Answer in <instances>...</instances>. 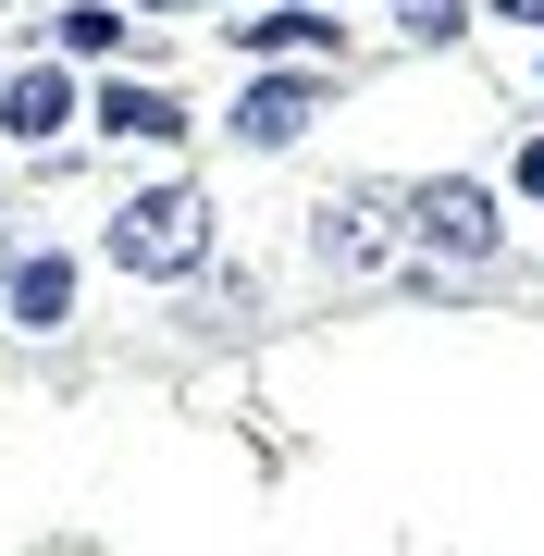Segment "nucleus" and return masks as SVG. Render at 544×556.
<instances>
[{
  "label": "nucleus",
  "instance_id": "obj_1",
  "mask_svg": "<svg viewBox=\"0 0 544 556\" xmlns=\"http://www.w3.org/2000/svg\"><path fill=\"white\" fill-rule=\"evenodd\" d=\"M100 260H112V273H149V285L199 273V260H211V199H199V186H149V199H124L100 223Z\"/></svg>",
  "mask_w": 544,
  "mask_h": 556
},
{
  "label": "nucleus",
  "instance_id": "obj_2",
  "mask_svg": "<svg viewBox=\"0 0 544 556\" xmlns=\"http://www.w3.org/2000/svg\"><path fill=\"white\" fill-rule=\"evenodd\" d=\"M309 248H322V273H334V285H371L383 260L408 248V186H334V199H322V236H309Z\"/></svg>",
  "mask_w": 544,
  "mask_h": 556
},
{
  "label": "nucleus",
  "instance_id": "obj_3",
  "mask_svg": "<svg viewBox=\"0 0 544 556\" xmlns=\"http://www.w3.org/2000/svg\"><path fill=\"white\" fill-rule=\"evenodd\" d=\"M408 248L445 260V273H483V260L507 248V223H495V199L470 174H433V186H408Z\"/></svg>",
  "mask_w": 544,
  "mask_h": 556
},
{
  "label": "nucleus",
  "instance_id": "obj_4",
  "mask_svg": "<svg viewBox=\"0 0 544 556\" xmlns=\"http://www.w3.org/2000/svg\"><path fill=\"white\" fill-rule=\"evenodd\" d=\"M309 112H322V75H261L236 100V137L248 149H284V137H309Z\"/></svg>",
  "mask_w": 544,
  "mask_h": 556
},
{
  "label": "nucleus",
  "instance_id": "obj_5",
  "mask_svg": "<svg viewBox=\"0 0 544 556\" xmlns=\"http://www.w3.org/2000/svg\"><path fill=\"white\" fill-rule=\"evenodd\" d=\"M0 298H13V321H25V334H50V321L75 309V260H62V248L13 260V273H0Z\"/></svg>",
  "mask_w": 544,
  "mask_h": 556
},
{
  "label": "nucleus",
  "instance_id": "obj_6",
  "mask_svg": "<svg viewBox=\"0 0 544 556\" xmlns=\"http://www.w3.org/2000/svg\"><path fill=\"white\" fill-rule=\"evenodd\" d=\"M62 112H75V75H62V62H38V75H0V124H13V137H50Z\"/></svg>",
  "mask_w": 544,
  "mask_h": 556
},
{
  "label": "nucleus",
  "instance_id": "obj_7",
  "mask_svg": "<svg viewBox=\"0 0 544 556\" xmlns=\"http://www.w3.org/2000/svg\"><path fill=\"white\" fill-rule=\"evenodd\" d=\"M100 124H112V137H186V112L162 100V87H137V75L100 87Z\"/></svg>",
  "mask_w": 544,
  "mask_h": 556
},
{
  "label": "nucleus",
  "instance_id": "obj_8",
  "mask_svg": "<svg viewBox=\"0 0 544 556\" xmlns=\"http://www.w3.org/2000/svg\"><path fill=\"white\" fill-rule=\"evenodd\" d=\"M236 38H248V50H309V62H322V50H334V25L309 13V0H284V13H261V25H236Z\"/></svg>",
  "mask_w": 544,
  "mask_h": 556
},
{
  "label": "nucleus",
  "instance_id": "obj_9",
  "mask_svg": "<svg viewBox=\"0 0 544 556\" xmlns=\"http://www.w3.org/2000/svg\"><path fill=\"white\" fill-rule=\"evenodd\" d=\"M62 50H75V62L124 50V13H112V0H75V13H62Z\"/></svg>",
  "mask_w": 544,
  "mask_h": 556
},
{
  "label": "nucleus",
  "instance_id": "obj_10",
  "mask_svg": "<svg viewBox=\"0 0 544 556\" xmlns=\"http://www.w3.org/2000/svg\"><path fill=\"white\" fill-rule=\"evenodd\" d=\"M408 38H458V0H408Z\"/></svg>",
  "mask_w": 544,
  "mask_h": 556
},
{
  "label": "nucleus",
  "instance_id": "obj_11",
  "mask_svg": "<svg viewBox=\"0 0 544 556\" xmlns=\"http://www.w3.org/2000/svg\"><path fill=\"white\" fill-rule=\"evenodd\" d=\"M520 186H532V199H544V137H532V149H520Z\"/></svg>",
  "mask_w": 544,
  "mask_h": 556
},
{
  "label": "nucleus",
  "instance_id": "obj_12",
  "mask_svg": "<svg viewBox=\"0 0 544 556\" xmlns=\"http://www.w3.org/2000/svg\"><path fill=\"white\" fill-rule=\"evenodd\" d=\"M495 13H507V25H544V0H495Z\"/></svg>",
  "mask_w": 544,
  "mask_h": 556
},
{
  "label": "nucleus",
  "instance_id": "obj_13",
  "mask_svg": "<svg viewBox=\"0 0 544 556\" xmlns=\"http://www.w3.org/2000/svg\"><path fill=\"white\" fill-rule=\"evenodd\" d=\"M149 13H186V0H149Z\"/></svg>",
  "mask_w": 544,
  "mask_h": 556
}]
</instances>
